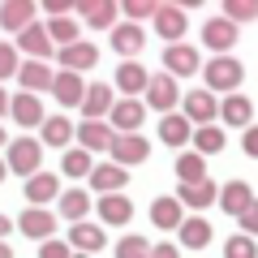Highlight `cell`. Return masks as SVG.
I'll list each match as a JSON object with an SVG mask.
<instances>
[{
	"label": "cell",
	"mask_w": 258,
	"mask_h": 258,
	"mask_svg": "<svg viewBox=\"0 0 258 258\" xmlns=\"http://www.w3.org/2000/svg\"><path fill=\"white\" fill-rule=\"evenodd\" d=\"M207 91H224V95H237V86L245 82V64L237 56H211L207 60Z\"/></svg>",
	"instance_id": "1"
},
{
	"label": "cell",
	"mask_w": 258,
	"mask_h": 258,
	"mask_svg": "<svg viewBox=\"0 0 258 258\" xmlns=\"http://www.w3.org/2000/svg\"><path fill=\"white\" fill-rule=\"evenodd\" d=\"M39 164H43V142H35V138L9 142V172H22L30 181V176L39 172Z\"/></svg>",
	"instance_id": "2"
},
{
	"label": "cell",
	"mask_w": 258,
	"mask_h": 258,
	"mask_svg": "<svg viewBox=\"0 0 258 258\" xmlns=\"http://www.w3.org/2000/svg\"><path fill=\"white\" fill-rule=\"evenodd\" d=\"M215 116H220V99H215V95L207 91V86H198V91H189V95H185V120H189V125L207 129Z\"/></svg>",
	"instance_id": "3"
},
{
	"label": "cell",
	"mask_w": 258,
	"mask_h": 258,
	"mask_svg": "<svg viewBox=\"0 0 258 258\" xmlns=\"http://www.w3.org/2000/svg\"><path fill=\"white\" fill-rule=\"evenodd\" d=\"M112 164H120V168H134V164H142V159L151 155V142L142 138V134H116V142H112Z\"/></svg>",
	"instance_id": "4"
},
{
	"label": "cell",
	"mask_w": 258,
	"mask_h": 258,
	"mask_svg": "<svg viewBox=\"0 0 258 258\" xmlns=\"http://www.w3.org/2000/svg\"><path fill=\"white\" fill-rule=\"evenodd\" d=\"M112 142H116V129H112L108 120H82V125H78V147L91 151V155L112 151Z\"/></svg>",
	"instance_id": "5"
},
{
	"label": "cell",
	"mask_w": 258,
	"mask_h": 258,
	"mask_svg": "<svg viewBox=\"0 0 258 258\" xmlns=\"http://www.w3.org/2000/svg\"><path fill=\"white\" fill-rule=\"evenodd\" d=\"M176 99H181V86H176L172 74H155V78H151V86H147V103H151L155 112H164V116H168V112L176 108Z\"/></svg>",
	"instance_id": "6"
},
{
	"label": "cell",
	"mask_w": 258,
	"mask_h": 258,
	"mask_svg": "<svg viewBox=\"0 0 258 258\" xmlns=\"http://www.w3.org/2000/svg\"><path fill=\"white\" fill-rule=\"evenodd\" d=\"M142 120H147V103H142V99H116L108 125L116 129V134H138Z\"/></svg>",
	"instance_id": "7"
},
{
	"label": "cell",
	"mask_w": 258,
	"mask_h": 258,
	"mask_svg": "<svg viewBox=\"0 0 258 258\" xmlns=\"http://www.w3.org/2000/svg\"><path fill=\"white\" fill-rule=\"evenodd\" d=\"M254 203H258L254 189H249V181H241V176H237V181H228V185L220 189V207L232 215V220H241V215H245Z\"/></svg>",
	"instance_id": "8"
},
{
	"label": "cell",
	"mask_w": 258,
	"mask_h": 258,
	"mask_svg": "<svg viewBox=\"0 0 258 258\" xmlns=\"http://www.w3.org/2000/svg\"><path fill=\"white\" fill-rule=\"evenodd\" d=\"M203 43L211 47L215 56H228L232 43H237V22H228V18H211V22L203 26Z\"/></svg>",
	"instance_id": "9"
},
{
	"label": "cell",
	"mask_w": 258,
	"mask_h": 258,
	"mask_svg": "<svg viewBox=\"0 0 258 258\" xmlns=\"http://www.w3.org/2000/svg\"><path fill=\"white\" fill-rule=\"evenodd\" d=\"M86 91H91V86L82 82V74H69V69H60V74H56L52 95L60 99V108H82V103H86Z\"/></svg>",
	"instance_id": "10"
},
{
	"label": "cell",
	"mask_w": 258,
	"mask_h": 258,
	"mask_svg": "<svg viewBox=\"0 0 258 258\" xmlns=\"http://www.w3.org/2000/svg\"><path fill=\"white\" fill-rule=\"evenodd\" d=\"M78 13H82V22H86V26H95V30H103V26L116 30L120 26V22H116L120 5H112V0H78Z\"/></svg>",
	"instance_id": "11"
},
{
	"label": "cell",
	"mask_w": 258,
	"mask_h": 258,
	"mask_svg": "<svg viewBox=\"0 0 258 258\" xmlns=\"http://www.w3.org/2000/svg\"><path fill=\"white\" fill-rule=\"evenodd\" d=\"M52 47H56L52 35H47V26H39V22H35V26H26V30L18 35V52H26L30 60H47V56H56Z\"/></svg>",
	"instance_id": "12"
},
{
	"label": "cell",
	"mask_w": 258,
	"mask_h": 258,
	"mask_svg": "<svg viewBox=\"0 0 258 258\" xmlns=\"http://www.w3.org/2000/svg\"><path fill=\"white\" fill-rule=\"evenodd\" d=\"M164 74H172V78L198 74V52H194L189 43H168V52H164Z\"/></svg>",
	"instance_id": "13"
},
{
	"label": "cell",
	"mask_w": 258,
	"mask_h": 258,
	"mask_svg": "<svg viewBox=\"0 0 258 258\" xmlns=\"http://www.w3.org/2000/svg\"><path fill=\"white\" fill-rule=\"evenodd\" d=\"M147 47V30L134 26V22H120L116 30H112V52H120L125 60H134V56Z\"/></svg>",
	"instance_id": "14"
},
{
	"label": "cell",
	"mask_w": 258,
	"mask_h": 258,
	"mask_svg": "<svg viewBox=\"0 0 258 258\" xmlns=\"http://www.w3.org/2000/svg\"><path fill=\"white\" fill-rule=\"evenodd\" d=\"M185 26H189V18H185L181 5H159V13H155V30L168 39V43H181Z\"/></svg>",
	"instance_id": "15"
},
{
	"label": "cell",
	"mask_w": 258,
	"mask_h": 258,
	"mask_svg": "<svg viewBox=\"0 0 258 258\" xmlns=\"http://www.w3.org/2000/svg\"><path fill=\"white\" fill-rule=\"evenodd\" d=\"M18 86H22V91H26V95L52 91V86H56V74H52V69H47L43 60H26V64H22V74H18Z\"/></svg>",
	"instance_id": "16"
},
{
	"label": "cell",
	"mask_w": 258,
	"mask_h": 258,
	"mask_svg": "<svg viewBox=\"0 0 258 258\" xmlns=\"http://www.w3.org/2000/svg\"><path fill=\"white\" fill-rule=\"evenodd\" d=\"M56 56H60V64L69 69V74H86L91 64H99V47H95V43H82V39H78L74 47H60Z\"/></svg>",
	"instance_id": "17"
},
{
	"label": "cell",
	"mask_w": 258,
	"mask_h": 258,
	"mask_svg": "<svg viewBox=\"0 0 258 258\" xmlns=\"http://www.w3.org/2000/svg\"><path fill=\"white\" fill-rule=\"evenodd\" d=\"M151 86V74L142 69V60H120L116 69V91H125L129 99H138V91H147Z\"/></svg>",
	"instance_id": "18"
},
{
	"label": "cell",
	"mask_w": 258,
	"mask_h": 258,
	"mask_svg": "<svg viewBox=\"0 0 258 258\" xmlns=\"http://www.w3.org/2000/svg\"><path fill=\"white\" fill-rule=\"evenodd\" d=\"M103 241H108L103 224H69V245L78 254H95V249H103Z\"/></svg>",
	"instance_id": "19"
},
{
	"label": "cell",
	"mask_w": 258,
	"mask_h": 258,
	"mask_svg": "<svg viewBox=\"0 0 258 258\" xmlns=\"http://www.w3.org/2000/svg\"><path fill=\"white\" fill-rule=\"evenodd\" d=\"M185 207H181V198H155V203H151V224H155V228H164V232H181V224H185Z\"/></svg>",
	"instance_id": "20"
},
{
	"label": "cell",
	"mask_w": 258,
	"mask_h": 258,
	"mask_svg": "<svg viewBox=\"0 0 258 258\" xmlns=\"http://www.w3.org/2000/svg\"><path fill=\"white\" fill-rule=\"evenodd\" d=\"M0 26L22 35L26 26H35V5H30V0H5V5H0Z\"/></svg>",
	"instance_id": "21"
},
{
	"label": "cell",
	"mask_w": 258,
	"mask_h": 258,
	"mask_svg": "<svg viewBox=\"0 0 258 258\" xmlns=\"http://www.w3.org/2000/svg\"><path fill=\"white\" fill-rule=\"evenodd\" d=\"M112 108H116V95H112V86L91 82V91H86V103H82L86 120H103V116H112Z\"/></svg>",
	"instance_id": "22"
},
{
	"label": "cell",
	"mask_w": 258,
	"mask_h": 258,
	"mask_svg": "<svg viewBox=\"0 0 258 258\" xmlns=\"http://www.w3.org/2000/svg\"><path fill=\"white\" fill-rule=\"evenodd\" d=\"M125 168L120 164H95V172H91V189H99V198H108V194H120L125 189Z\"/></svg>",
	"instance_id": "23"
},
{
	"label": "cell",
	"mask_w": 258,
	"mask_h": 258,
	"mask_svg": "<svg viewBox=\"0 0 258 258\" xmlns=\"http://www.w3.org/2000/svg\"><path fill=\"white\" fill-rule=\"evenodd\" d=\"M18 228L26 232L30 241H52V232H56V220L47 211H39V207H26L22 211V220H18Z\"/></svg>",
	"instance_id": "24"
},
{
	"label": "cell",
	"mask_w": 258,
	"mask_h": 258,
	"mask_svg": "<svg viewBox=\"0 0 258 258\" xmlns=\"http://www.w3.org/2000/svg\"><path fill=\"white\" fill-rule=\"evenodd\" d=\"M99 224L108 228V224H129L134 220V203H129L125 194H108V198H99Z\"/></svg>",
	"instance_id": "25"
},
{
	"label": "cell",
	"mask_w": 258,
	"mask_h": 258,
	"mask_svg": "<svg viewBox=\"0 0 258 258\" xmlns=\"http://www.w3.org/2000/svg\"><path fill=\"white\" fill-rule=\"evenodd\" d=\"M9 116L13 120H18V125L22 129H35V125H43V103H39V95H26V91H22V95H13V112H9Z\"/></svg>",
	"instance_id": "26"
},
{
	"label": "cell",
	"mask_w": 258,
	"mask_h": 258,
	"mask_svg": "<svg viewBox=\"0 0 258 258\" xmlns=\"http://www.w3.org/2000/svg\"><path fill=\"white\" fill-rule=\"evenodd\" d=\"M22 194L30 198V207H43V203H52V198H60V181H56L52 172H35Z\"/></svg>",
	"instance_id": "27"
},
{
	"label": "cell",
	"mask_w": 258,
	"mask_h": 258,
	"mask_svg": "<svg viewBox=\"0 0 258 258\" xmlns=\"http://www.w3.org/2000/svg\"><path fill=\"white\" fill-rule=\"evenodd\" d=\"M176 198H181V207H194V211H203V207H211L215 198H220V185L207 176L203 185H181V194H176Z\"/></svg>",
	"instance_id": "28"
},
{
	"label": "cell",
	"mask_w": 258,
	"mask_h": 258,
	"mask_svg": "<svg viewBox=\"0 0 258 258\" xmlns=\"http://www.w3.org/2000/svg\"><path fill=\"white\" fill-rule=\"evenodd\" d=\"M220 120H228V125H245L249 129V120H254V103L245 99V95H224V103H220Z\"/></svg>",
	"instance_id": "29"
},
{
	"label": "cell",
	"mask_w": 258,
	"mask_h": 258,
	"mask_svg": "<svg viewBox=\"0 0 258 258\" xmlns=\"http://www.w3.org/2000/svg\"><path fill=\"white\" fill-rule=\"evenodd\" d=\"M159 138H164L168 147H185V142H194V125L185 116H176V112H168V116L159 120Z\"/></svg>",
	"instance_id": "30"
},
{
	"label": "cell",
	"mask_w": 258,
	"mask_h": 258,
	"mask_svg": "<svg viewBox=\"0 0 258 258\" xmlns=\"http://www.w3.org/2000/svg\"><path fill=\"white\" fill-rule=\"evenodd\" d=\"M60 172L69 176V181H78V176H86V181H91V172H95V159H91V151H82V147L64 151V155H60Z\"/></svg>",
	"instance_id": "31"
},
{
	"label": "cell",
	"mask_w": 258,
	"mask_h": 258,
	"mask_svg": "<svg viewBox=\"0 0 258 258\" xmlns=\"http://www.w3.org/2000/svg\"><path fill=\"white\" fill-rule=\"evenodd\" d=\"M181 245L185 249H207L211 245V224H207L203 215H189V220L181 224Z\"/></svg>",
	"instance_id": "32"
},
{
	"label": "cell",
	"mask_w": 258,
	"mask_h": 258,
	"mask_svg": "<svg viewBox=\"0 0 258 258\" xmlns=\"http://www.w3.org/2000/svg\"><path fill=\"white\" fill-rule=\"evenodd\" d=\"M86 211H91V194H86V189H64L60 194V215L69 224H82Z\"/></svg>",
	"instance_id": "33"
},
{
	"label": "cell",
	"mask_w": 258,
	"mask_h": 258,
	"mask_svg": "<svg viewBox=\"0 0 258 258\" xmlns=\"http://www.w3.org/2000/svg\"><path fill=\"white\" fill-rule=\"evenodd\" d=\"M69 138H78L69 116H47L43 120V147H69Z\"/></svg>",
	"instance_id": "34"
},
{
	"label": "cell",
	"mask_w": 258,
	"mask_h": 258,
	"mask_svg": "<svg viewBox=\"0 0 258 258\" xmlns=\"http://www.w3.org/2000/svg\"><path fill=\"white\" fill-rule=\"evenodd\" d=\"M224 142H228V138H224V129L220 125H207V129H194V151H198V155H220V151H224Z\"/></svg>",
	"instance_id": "35"
},
{
	"label": "cell",
	"mask_w": 258,
	"mask_h": 258,
	"mask_svg": "<svg viewBox=\"0 0 258 258\" xmlns=\"http://www.w3.org/2000/svg\"><path fill=\"white\" fill-rule=\"evenodd\" d=\"M176 176H181V185H203L207 181V159L194 151V155H181L176 159Z\"/></svg>",
	"instance_id": "36"
},
{
	"label": "cell",
	"mask_w": 258,
	"mask_h": 258,
	"mask_svg": "<svg viewBox=\"0 0 258 258\" xmlns=\"http://www.w3.org/2000/svg\"><path fill=\"white\" fill-rule=\"evenodd\" d=\"M47 35H52L56 47H74L78 43V22L74 18H52L47 22Z\"/></svg>",
	"instance_id": "37"
},
{
	"label": "cell",
	"mask_w": 258,
	"mask_h": 258,
	"mask_svg": "<svg viewBox=\"0 0 258 258\" xmlns=\"http://www.w3.org/2000/svg\"><path fill=\"white\" fill-rule=\"evenodd\" d=\"M151 254H155V245H151L147 237H134V232H129V237L116 241V258H151Z\"/></svg>",
	"instance_id": "38"
},
{
	"label": "cell",
	"mask_w": 258,
	"mask_h": 258,
	"mask_svg": "<svg viewBox=\"0 0 258 258\" xmlns=\"http://www.w3.org/2000/svg\"><path fill=\"white\" fill-rule=\"evenodd\" d=\"M224 258H258V245H254V237H245V232L228 237V241H224Z\"/></svg>",
	"instance_id": "39"
},
{
	"label": "cell",
	"mask_w": 258,
	"mask_h": 258,
	"mask_svg": "<svg viewBox=\"0 0 258 258\" xmlns=\"http://www.w3.org/2000/svg\"><path fill=\"white\" fill-rule=\"evenodd\" d=\"M224 18L228 22H254L258 18V0H228L224 5Z\"/></svg>",
	"instance_id": "40"
},
{
	"label": "cell",
	"mask_w": 258,
	"mask_h": 258,
	"mask_svg": "<svg viewBox=\"0 0 258 258\" xmlns=\"http://www.w3.org/2000/svg\"><path fill=\"white\" fill-rule=\"evenodd\" d=\"M18 74H22L18 47H13V43H0V82H5V78H18Z\"/></svg>",
	"instance_id": "41"
},
{
	"label": "cell",
	"mask_w": 258,
	"mask_h": 258,
	"mask_svg": "<svg viewBox=\"0 0 258 258\" xmlns=\"http://www.w3.org/2000/svg\"><path fill=\"white\" fill-rule=\"evenodd\" d=\"M120 13L134 18V26H138V18H155L159 5H155V0H129V5H120Z\"/></svg>",
	"instance_id": "42"
},
{
	"label": "cell",
	"mask_w": 258,
	"mask_h": 258,
	"mask_svg": "<svg viewBox=\"0 0 258 258\" xmlns=\"http://www.w3.org/2000/svg\"><path fill=\"white\" fill-rule=\"evenodd\" d=\"M39 258H74V254H69V245H64V241H43V249H39Z\"/></svg>",
	"instance_id": "43"
},
{
	"label": "cell",
	"mask_w": 258,
	"mask_h": 258,
	"mask_svg": "<svg viewBox=\"0 0 258 258\" xmlns=\"http://www.w3.org/2000/svg\"><path fill=\"white\" fill-rule=\"evenodd\" d=\"M241 232H245V237H258V203L241 215Z\"/></svg>",
	"instance_id": "44"
},
{
	"label": "cell",
	"mask_w": 258,
	"mask_h": 258,
	"mask_svg": "<svg viewBox=\"0 0 258 258\" xmlns=\"http://www.w3.org/2000/svg\"><path fill=\"white\" fill-rule=\"evenodd\" d=\"M241 151H245L249 159H258V125L245 129V138H241Z\"/></svg>",
	"instance_id": "45"
},
{
	"label": "cell",
	"mask_w": 258,
	"mask_h": 258,
	"mask_svg": "<svg viewBox=\"0 0 258 258\" xmlns=\"http://www.w3.org/2000/svg\"><path fill=\"white\" fill-rule=\"evenodd\" d=\"M151 258H181V249L172 245V241H164V245H155V254Z\"/></svg>",
	"instance_id": "46"
},
{
	"label": "cell",
	"mask_w": 258,
	"mask_h": 258,
	"mask_svg": "<svg viewBox=\"0 0 258 258\" xmlns=\"http://www.w3.org/2000/svg\"><path fill=\"white\" fill-rule=\"evenodd\" d=\"M43 9H47V13H69V9H78V5H69V0H47Z\"/></svg>",
	"instance_id": "47"
},
{
	"label": "cell",
	"mask_w": 258,
	"mask_h": 258,
	"mask_svg": "<svg viewBox=\"0 0 258 258\" xmlns=\"http://www.w3.org/2000/svg\"><path fill=\"white\" fill-rule=\"evenodd\" d=\"M9 112H13V99L5 95V86H0V116H9Z\"/></svg>",
	"instance_id": "48"
},
{
	"label": "cell",
	"mask_w": 258,
	"mask_h": 258,
	"mask_svg": "<svg viewBox=\"0 0 258 258\" xmlns=\"http://www.w3.org/2000/svg\"><path fill=\"white\" fill-rule=\"evenodd\" d=\"M9 228H13V220H5V215H0V241L9 237Z\"/></svg>",
	"instance_id": "49"
},
{
	"label": "cell",
	"mask_w": 258,
	"mask_h": 258,
	"mask_svg": "<svg viewBox=\"0 0 258 258\" xmlns=\"http://www.w3.org/2000/svg\"><path fill=\"white\" fill-rule=\"evenodd\" d=\"M5 176H9V159H0V181H5Z\"/></svg>",
	"instance_id": "50"
},
{
	"label": "cell",
	"mask_w": 258,
	"mask_h": 258,
	"mask_svg": "<svg viewBox=\"0 0 258 258\" xmlns=\"http://www.w3.org/2000/svg\"><path fill=\"white\" fill-rule=\"evenodd\" d=\"M0 258H13V249H9V245H5V241H0Z\"/></svg>",
	"instance_id": "51"
},
{
	"label": "cell",
	"mask_w": 258,
	"mask_h": 258,
	"mask_svg": "<svg viewBox=\"0 0 258 258\" xmlns=\"http://www.w3.org/2000/svg\"><path fill=\"white\" fill-rule=\"evenodd\" d=\"M0 147H5V129H0Z\"/></svg>",
	"instance_id": "52"
},
{
	"label": "cell",
	"mask_w": 258,
	"mask_h": 258,
	"mask_svg": "<svg viewBox=\"0 0 258 258\" xmlns=\"http://www.w3.org/2000/svg\"><path fill=\"white\" fill-rule=\"evenodd\" d=\"M74 258H91V254H74Z\"/></svg>",
	"instance_id": "53"
}]
</instances>
